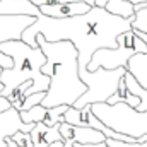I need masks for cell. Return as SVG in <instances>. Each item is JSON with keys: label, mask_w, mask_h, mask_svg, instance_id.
Instances as JSON below:
<instances>
[{"label": "cell", "mask_w": 147, "mask_h": 147, "mask_svg": "<svg viewBox=\"0 0 147 147\" xmlns=\"http://www.w3.org/2000/svg\"><path fill=\"white\" fill-rule=\"evenodd\" d=\"M130 29V21L111 16L105 9L91 7L87 14L69 19L39 16L34 24L22 33L21 41L33 48H38V34H41L48 43L70 41L79 53V74H84L87 72V65L98 50L116 48V38Z\"/></svg>", "instance_id": "cell-1"}, {"label": "cell", "mask_w": 147, "mask_h": 147, "mask_svg": "<svg viewBox=\"0 0 147 147\" xmlns=\"http://www.w3.org/2000/svg\"><path fill=\"white\" fill-rule=\"evenodd\" d=\"M38 46L46 57L41 72L50 77V87L41 106H74L87 91L79 77V53L70 41L48 43L41 34L36 36Z\"/></svg>", "instance_id": "cell-2"}, {"label": "cell", "mask_w": 147, "mask_h": 147, "mask_svg": "<svg viewBox=\"0 0 147 147\" xmlns=\"http://www.w3.org/2000/svg\"><path fill=\"white\" fill-rule=\"evenodd\" d=\"M0 53L10 57L14 62L12 69L2 70L0 75V84L3 86V91L0 92L2 98H7L12 91L26 82H33V86L24 91V99L36 92H48L50 77L41 72L43 65L46 63V57L39 46H28L21 39L5 41L0 45Z\"/></svg>", "instance_id": "cell-3"}, {"label": "cell", "mask_w": 147, "mask_h": 147, "mask_svg": "<svg viewBox=\"0 0 147 147\" xmlns=\"http://www.w3.org/2000/svg\"><path fill=\"white\" fill-rule=\"evenodd\" d=\"M91 108L99 121H103L108 128L118 134L134 139H140L142 135H147V111L139 113L125 103H116L113 106L91 105Z\"/></svg>", "instance_id": "cell-4"}, {"label": "cell", "mask_w": 147, "mask_h": 147, "mask_svg": "<svg viewBox=\"0 0 147 147\" xmlns=\"http://www.w3.org/2000/svg\"><path fill=\"white\" fill-rule=\"evenodd\" d=\"M116 48L111 50H98L92 55V60L87 65L89 72H96L98 69L105 70H116L128 67V62L132 57L139 53H147V46L142 43L140 38L135 36V33L130 29L116 38Z\"/></svg>", "instance_id": "cell-5"}, {"label": "cell", "mask_w": 147, "mask_h": 147, "mask_svg": "<svg viewBox=\"0 0 147 147\" xmlns=\"http://www.w3.org/2000/svg\"><path fill=\"white\" fill-rule=\"evenodd\" d=\"M125 69L116 70H105L98 69L96 72H84L79 74L80 80L87 86L86 94L74 105L75 110H82L87 105H106L111 96L116 94L118 84L125 75Z\"/></svg>", "instance_id": "cell-6"}, {"label": "cell", "mask_w": 147, "mask_h": 147, "mask_svg": "<svg viewBox=\"0 0 147 147\" xmlns=\"http://www.w3.org/2000/svg\"><path fill=\"white\" fill-rule=\"evenodd\" d=\"M34 17L28 16H0V45L5 41H17L22 33L34 24Z\"/></svg>", "instance_id": "cell-7"}, {"label": "cell", "mask_w": 147, "mask_h": 147, "mask_svg": "<svg viewBox=\"0 0 147 147\" xmlns=\"http://www.w3.org/2000/svg\"><path fill=\"white\" fill-rule=\"evenodd\" d=\"M58 130H60V135H62L63 140H70L74 144H84V146L92 144V146H96V144H105L106 142V137L101 132L94 130V128L74 127V125H69V123L63 121Z\"/></svg>", "instance_id": "cell-8"}, {"label": "cell", "mask_w": 147, "mask_h": 147, "mask_svg": "<svg viewBox=\"0 0 147 147\" xmlns=\"http://www.w3.org/2000/svg\"><path fill=\"white\" fill-rule=\"evenodd\" d=\"M33 128H34V125H26L21 121L17 110H14V108L7 110L5 113L0 115V147H9L7 139H12L17 132L31 134Z\"/></svg>", "instance_id": "cell-9"}, {"label": "cell", "mask_w": 147, "mask_h": 147, "mask_svg": "<svg viewBox=\"0 0 147 147\" xmlns=\"http://www.w3.org/2000/svg\"><path fill=\"white\" fill-rule=\"evenodd\" d=\"M38 9L41 16L51 19H69L75 16H84L91 10L87 3H57V5H41Z\"/></svg>", "instance_id": "cell-10"}, {"label": "cell", "mask_w": 147, "mask_h": 147, "mask_svg": "<svg viewBox=\"0 0 147 147\" xmlns=\"http://www.w3.org/2000/svg\"><path fill=\"white\" fill-rule=\"evenodd\" d=\"M0 16H28L38 19L41 12L29 0H0Z\"/></svg>", "instance_id": "cell-11"}, {"label": "cell", "mask_w": 147, "mask_h": 147, "mask_svg": "<svg viewBox=\"0 0 147 147\" xmlns=\"http://www.w3.org/2000/svg\"><path fill=\"white\" fill-rule=\"evenodd\" d=\"M58 128H60V125H57V127H46L43 123H36L34 128L31 130L33 147H50L53 142H63Z\"/></svg>", "instance_id": "cell-12"}, {"label": "cell", "mask_w": 147, "mask_h": 147, "mask_svg": "<svg viewBox=\"0 0 147 147\" xmlns=\"http://www.w3.org/2000/svg\"><path fill=\"white\" fill-rule=\"evenodd\" d=\"M105 10H106V12H110L111 16L121 17V19L130 21V22L135 19L134 3H130L128 0H108V3H106Z\"/></svg>", "instance_id": "cell-13"}, {"label": "cell", "mask_w": 147, "mask_h": 147, "mask_svg": "<svg viewBox=\"0 0 147 147\" xmlns=\"http://www.w3.org/2000/svg\"><path fill=\"white\" fill-rule=\"evenodd\" d=\"M116 103H125V105H128L130 108H134V110H137L139 108V105H140V99L137 98V96H134L128 89H127V86H125V80L121 79L120 80V84H118V91H116V94L115 96H111L110 99H108V103L106 105H116Z\"/></svg>", "instance_id": "cell-14"}, {"label": "cell", "mask_w": 147, "mask_h": 147, "mask_svg": "<svg viewBox=\"0 0 147 147\" xmlns=\"http://www.w3.org/2000/svg\"><path fill=\"white\" fill-rule=\"evenodd\" d=\"M123 80H125L127 89H128L134 96H137V98L140 99V105H139L137 111H139V113H144V111H147V91L144 89V87H140V84L134 79V75H132L130 72H125V75H123Z\"/></svg>", "instance_id": "cell-15"}, {"label": "cell", "mask_w": 147, "mask_h": 147, "mask_svg": "<svg viewBox=\"0 0 147 147\" xmlns=\"http://www.w3.org/2000/svg\"><path fill=\"white\" fill-rule=\"evenodd\" d=\"M132 29H139L142 33H147V9L135 10V19L132 21Z\"/></svg>", "instance_id": "cell-16"}, {"label": "cell", "mask_w": 147, "mask_h": 147, "mask_svg": "<svg viewBox=\"0 0 147 147\" xmlns=\"http://www.w3.org/2000/svg\"><path fill=\"white\" fill-rule=\"evenodd\" d=\"M45 98H46V92H36V94H33V96L26 98V101H24V105H22V110H21V111H28V110H31L33 106L41 105ZM21 111H19V113H21Z\"/></svg>", "instance_id": "cell-17"}, {"label": "cell", "mask_w": 147, "mask_h": 147, "mask_svg": "<svg viewBox=\"0 0 147 147\" xmlns=\"http://www.w3.org/2000/svg\"><path fill=\"white\" fill-rule=\"evenodd\" d=\"M14 144L17 147H33V139H31V134H24V132H17L14 137H12Z\"/></svg>", "instance_id": "cell-18"}, {"label": "cell", "mask_w": 147, "mask_h": 147, "mask_svg": "<svg viewBox=\"0 0 147 147\" xmlns=\"http://www.w3.org/2000/svg\"><path fill=\"white\" fill-rule=\"evenodd\" d=\"M12 65H14L12 58L7 57V55H3V53H0V67H2L3 70H9V69H12ZM2 91H3V86L0 84V92H2Z\"/></svg>", "instance_id": "cell-19"}, {"label": "cell", "mask_w": 147, "mask_h": 147, "mask_svg": "<svg viewBox=\"0 0 147 147\" xmlns=\"http://www.w3.org/2000/svg\"><path fill=\"white\" fill-rule=\"evenodd\" d=\"M60 3H87L89 7H96V0H60Z\"/></svg>", "instance_id": "cell-20"}, {"label": "cell", "mask_w": 147, "mask_h": 147, "mask_svg": "<svg viewBox=\"0 0 147 147\" xmlns=\"http://www.w3.org/2000/svg\"><path fill=\"white\" fill-rule=\"evenodd\" d=\"M10 108H12L10 101H9L7 98H2V96H0V115H2V113H5L7 110H10Z\"/></svg>", "instance_id": "cell-21"}, {"label": "cell", "mask_w": 147, "mask_h": 147, "mask_svg": "<svg viewBox=\"0 0 147 147\" xmlns=\"http://www.w3.org/2000/svg\"><path fill=\"white\" fill-rule=\"evenodd\" d=\"M132 31L135 33V36H137V38H140V39H142V43L147 46V33H142V31H139V29H132Z\"/></svg>", "instance_id": "cell-22"}, {"label": "cell", "mask_w": 147, "mask_h": 147, "mask_svg": "<svg viewBox=\"0 0 147 147\" xmlns=\"http://www.w3.org/2000/svg\"><path fill=\"white\" fill-rule=\"evenodd\" d=\"M74 147H106V142L105 144H96V146H92V144H87V146H84V144H74Z\"/></svg>", "instance_id": "cell-23"}, {"label": "cell", "mask_w": 147, "mask_h": 147, "mask_svg": "<svg viewBox=\"0 0 147 147\" xmlns=\"http://www.w3.org/2000/svg\"><path fill=\"white\" fill-rule=\"evenodd\" d=\"M137 9H147V2H144V3H139V5H134V10H137Z\"/></svg>", "instance_id": "cell-24"}, {"label": "cell", "mask_w": 147, "mask_h": 147, "mask_svg": "<svg viewBox=\"0 0 147 147\" xmlns=\"http://www.w3.org/2000/svg\"><path fill=\"white\" fill-rule=\"evenodd\" d=\"M130 3H134V5H139V3H144V2H147V0H128Z\"/></svg>", "instance_id": "cell-25"}, {"label": "cell", "mask_w": 147, "mask_h": 147, "mask_svg": "<svg viewBox=\"0 0 147 147\" xmlns=\"http://www.w3.org/2000/svg\"><path fill=\"white\" fill-rule=\"evenodd\" d=\"M63 147H74V142H70V140H63Z\"/></svg>", "instance_id": "cell-26"}, {"label": "cell", "mask_w": 147, "mask_h": 147, "mask_svg": "<svg viewBox=\"0 0 147 147\" xmlns=\"http://www.w3.org/2000/svg\"><path fill=\"white\" fill-rule=\"evenodd\" d=\"M50 147H63V142H53Z\"/></svg>", "instance_id": "cell-27"}, {"label": "cell", "mask_w": 147, "mask_h": 147, "mask_svg": "<svg viewBox=\"0 0 147 147\" xmlns=\"http://www.w3.org/2000/svg\"><path fill=\"white\" fill-rule=\"evenodd\" d=\"M2 70H3V69H2V67H0V75H2Z\"/></svg>", "instance_id": "cell-28"}, {"label": "cell", "mask_w": 147, "mask_h": 147, "mask_svg": "<svg viewBox=\"0 0 147 147\" xmlns=\"http://www.w3.org/2000/svg\"><path fill=\"white\" fill-rule=\"evenodd\" d=\"M29 2H33V0H29Z\"/></svg>", "instance_id": "cell-29"}]
</instances>
